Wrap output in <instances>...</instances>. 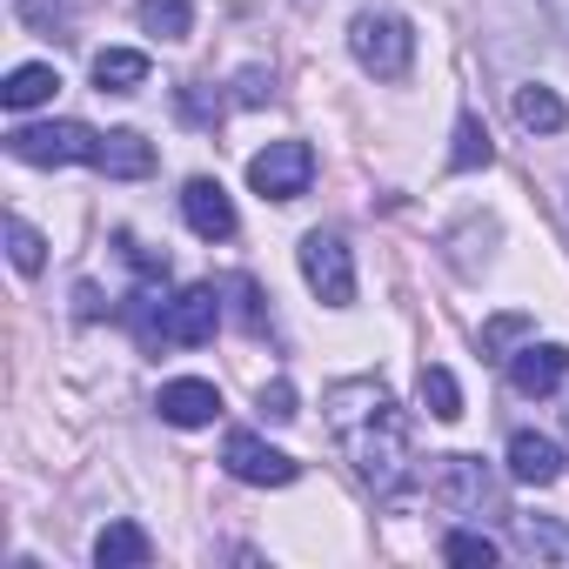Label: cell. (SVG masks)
<instances>
[{
    "mask_svg": "<svg viewBox=\"0 0 569 569\" xmlns=\"http://www.w3.org/2000/svg\"><path fill=\"white\" fill-rule=\"evenodd\" d=\"M329 429H336V442L349 449L356 476H362L376 496H396V489L416 476L409 416L396 409V396H389L376 376H356V382H336V389H329Z\"/></svg>",
    "mask_w": 569,
    "mask_h": 569,
    "instance_id": "obj_1",
    "label": "cell"
},
{
    "mask_svg": "<svg viewBox=\"0 0 569 569\" xmlns=\"http://www.w3.org/2000/svg\"><path fill=\"white\" fill-rule=\"evenodd\" d=\"M349 54L376 74V81H402L409 74V61H416V34H409V21L402 14H356V28H349Z\"/></svg>",
    "mask_w": 569,
    "mask_h": 569,
    "instance_id": "obj_2",
    "label": "cell"
},
{
    "mask_svg": "<svg viewBox=\"0 0 569 569\" xmlns=\"http://www.w3.org/2000/svg\"><path fill=\"white\" fill-rule=\"evenodd\" d=\"M8 154L28 161V168H68V161H88L101 154V134L88 121H34V128H14L8 134Z\"/></svg>",
    "mask_w": 569,
    "mask_h": 569,
    "instance_id": "obj_3",
    "label": "cell"
},
{
    "mask_svg": "<svg viewBox=\"0 0 569 569\" xmlns=\"http://www.w3.org/2000/svg\"><path fill=\"white\" fill-rule=\"evenodd\" d=\"M309 181H316V148L309 141H268L248 161V188L261 201H296V194H309Z\"/></svg>",
    "mask_w": 569,
    "mask_h": 569,
    "instance_id": "obj_4",
    "label": "cell"
},
{
    "mask_svg": "<svg viewBox=\"0 0 569 569\" xmlns=\"http://www.w3.org/2000/svg\"><path fill=\"white\" fill-rule=\"evenodd\" d=\"M429 496L456 516H496V476L482 469V456H442Z\"/></svg>",
    "mask_w": 569,
    "mask_h": 569,
    "instance_id": "obj_5",
    "label": "cell"
},
{
    "mask_svg": "<svg viewBox=\"0 0 569 569\" xmlns=\"http://www.w3.org/2000/svg\"><path fill=\"white\" fill-rule=\"evenodd\" d=\"M214 329H221V289H214V281H194V289L168 296V309H161V342L201 349V342H214Z\"/></svg>",
    "mask_w": 569,
    "mask_h": 569,
    "instance_id": "obj_6",
    "label": "cell"
},
{
    "mask_svg": "<svg viewBox=\"0 0 569 569\" xmlns=\"http://www.w3.org/2000/svg\"><path fill=\"white\" fill-rule=\"evenodd\" d=\"M302 274H309V289L329 302V309H349L356 302V261H349V241L342 234H309L302 241Z\"/></svg>",
    "mask_w": 569,
    "mask_h": 569,
    "instance_id": "obj_7",
    "label": "cell"
},
{
    "mask_svg": "<svg viewBox=\"0 0 569 569\" xmlns=\"http://www.w3.org/2000/svg\"><path fill=\"white\" fill-rule=\"evenodd\" d=\"M221 462H228V476H234V482H254V489H289V482L302 476V462H296V456L268 449V442H261V436H248V429H234V436L221 442Z\"/></svg>",
    "mask_w": 569,
    "mask_h": 569,
    "instance_id": "obj_8",
    "label": "cell"
},
{
    "mask_svg": "<svg viewBox=\"0 0 569 569\" xmlns=\"http://www.w3.org/2000/svg\"><path fill=\"white\" fill-rule=\"evenodd\" d=\"M181 214H188V228H194L201 241H228V234H234V201H228V188L208 181V174H194V181L181 188Z\"/></svg>",
    "mask_w": 569,
    "mask_h": 569,
    "instance_id": "obj_9",
    "label": "cell"
},
{
    "mask_svg": "<svg viewBox=\"0 0 569 569\" xmlns=\"http://www.w3.org/2000/svg\"><path fill=\"white\" fill-rule=\"evenodd\" d=\"M562 376H569V349H562V342H529V349L509 356V382H516V396H556Z\"/></svg>",
    "mask_w": 569,
    "mask_h": 569,
    "instance_id": "obj_10",
    "label": "cell"
},
{
    "mask_svg": "<svg viewBox=\"0 0 569 569\" xmlns=\"http://www.w3.org/2000/svg\"><path fill=\"white\" fill-rule=\"evenodd\" d=\"M154 409H161V422H174V429H201V422L221 416V389L201 382V376H181V382H161Z\"/></svg>",
    "mask_w": 569,
    "mask_h": 569,
    "instance_id": "obj_11",
    "label": "cell"
},
{
    "mask_svg": "<svg viewBox=\"0 0 569 569\" xmlns=\"http://www.w3.org/2000/svg\"><path fill=\"white\" fill-rule=\"evenodd\" d=\"M509 476L529 482V489H549V482L562 476V449H556L549 436H536V429H516V436H509Z\"/></svg>",
    "mask_w": 569,
    "mask_h": 569,
    "instance_id": "obj_12",
    "label": "cell"
},
{
    "mask_svg": "<svg viewBox=\"0 0 569 569\" xmlns=\"http://www.w3.org/2000/svg\"><path fill=\"white\" fill-rule=\"evenodd\" d=\"M94 168L114 174V181H141V174H154V141H141L134 128H114V134H101Z\"/></svg>",
    "mask_w": 569,
    "mask_h": 569,
    "instance_id": "obj_13",
    "label": "cell"
},
{
    "mask_svg": "<svg viewBox=\"0 0 569 569\" xmlns=\"http://www.w3.org/2000/svg\"><path fill=\"white\" fill-rule=\"evenodd\" d=\"M148 556H154V542H148L141 522H108V529L94 536V562H101V569H141Z\"/></svg>",
    "mask_w": 569,
    "mask_h": 569,
    "instance_id": "obj_14",
    "label": "cell"
},
{
    "mask_svg": "<svg viewBox=\"0 0 569 569\" xmlns=\"http://www.w3.org/2000/svg\"><path fill=\"white\" fill-rule=\"evenodd\" d=\"M54 88H61V74H54L48 61H28V68H14V74H8V88H0V101H8L14 114H28V108L54 101Z\"/></svg>",
    "mask_w": 569,
    "mask_h": 569,
    "instance_id": "obj_15",
    "label": "cell"
},
{
    "mask_svg": "<svg viewBox=\"0 0 569 569\" xmlns=\"http://www.w3.org/2000/svg\"><path fill=\"white\" fill-rule=\"evenodd\" d=\"M94 81H101V94H134V88L148 81V54H134V48H101V54H94Z\"/></svg>",
    "mask_w": 569,
    "mask_h": 569,
    "instance_id": "obj_16",
    "label": "cell"
},
{
    "mask_svg": "<svg viewBox=\"0 0 569 569\" xmlns=\"http://www.w3.org/2000/svg\"><path fill=\"white\" fill-rule=\"evenodd\" d=\"M516 121H522L529 134H562V128H569V108H562L549 88L529 81V88H516Z\"/></svg>",
    "mask_w": 569,
    "mask_h": 569,
    "instance_id": "obj_17",
    "label": "cell"
},
{
    "mask_svg": "<svg viewBox=\"0 0 569 569\" xmlns=\"http://www.w3.org/2000/svg\"><path fill=\"white\" fill-rule=\"evenodd\" d=\"M141 28L154 41H188L194 34V8L188 0H141Z\"/></svg>",
    "mask_w": 569,
    "mask_h": 569,
    "instance_id": "obj_18",
    "label": "cell"
},
{
    "mask_svg": "<svg viewBox=\"0 0 569 569\" xmlns=\"http://www.w3.org/2000/svg\"><path fill=\"white\" fill-rule=\"evenodd\" d=\"M496 161V148H489V128L462 108V121H456V148H449V168L456 174H469V168H489Z\"/></svg>",
    "mask_w": 569,
    "mask_h": 569,
    "instance_id": "obj_19",
    "label": "cell"
},
{
    "mask_svg": "<svg viewBox=\"0 0 569 569\" xmlns=\"http://www.w3.org/2000/svg\"><path fill=\"white\" fill-rule=\"evenodd\" d=\"M509 536H516V549L522 556H569V536L556 529V522H536V516H509Z\"/></svg>",
    "mask_w": 569,
    "mask_h": 569,
    "instance_id": "obj_20",
    "label": "cell"
},
{
    "mask_svg": "<svg viewBox=\"0 0 569 569\" xmlns=\"http://www.w3.org/2000/svg\"><path fill=\"white\" fill-rule=\"evenodd\" d=\"M422 409H429L436 422H456V416H462V389H456V376L436 369V362L422 369Z\"/></svg>",
    "mask_w": 569,
    "mask_h": 569,
    "instance_id": "obj_21",
    "label": "cell"
},
{
    "mask_svg": "<svg viewBox=\"0 0 569 569\" xmlns=\"http://www.w3.org/2000/svg\"><path fill=\"white\" fill-rule=\"evenodd\" d=\"M8 254H14V268H21V274H41V261H48V241H41L28 221H8Z\"/></svg>",
    "mask_w": 569,
    "mask_h": 569,
    "instance_id": "obj_22",
    "label": "cell"
},
{
    "mask_svg": "<svg viewBox=\"0 0 569 569\" xmlns=\"http://www.w3.org/2000/svg\"><path fill=\"white\" fill-rule=\"evenodd\" d=\"M442 556H449V562H482V569H489V562L502 556V542H489L482 529H456V536L442 542Z\"/></svg>",
    "mask_w": 569,
    "mask_h": 569,
    "instance_id": "obj_23",
    "label": "cell"
},
{
    "mask_svg": "<svg viewBox=\"0 0 569 569\" xmlns=\"http://www.w3.org/2000/svg\"><path fill=\"white\" fill-rule=\"evenodd\" d=\"M296 416H302V409H296V382H281V376H274V382L261 389V422L281 429V422H296Z\"/></svg>",
    "mask_w": 569,
    "mask_h": 569,
    "instance_id": "obj_24",
    "label": "cell"
},
{
    "mask_svg": "<svg viewBox=\"0 0 569 569\" xmlns=\"http://www.w3.org/2000/svg\"><path fill=\"white\" fill-rule=\"evenodd\" d=\"M529 329H536L529 316H496V322L482 329V356H502V349H516V342H522Z\"/></svg>",
    "mask_w": 569,
    "mask_h": 569,
    "instance_id": "obj_25",
    "label": "cell"
},
{
    "mask_svg": "<svg viewBox=\"0 0 569 569\" xmlns=\"http://www.w3.org/2000/svg\"><path fill=\"white\" fill-rule=\"evenodd\" d=\"M21 21L41 28V34H54V28L68 21V0H21Z\"/></svg>",
    "mask_w": 569,
    "mask_h": 569,
    "instance_id": "obj_26",
    "label": "cell"
},
{
    "mask_svg": "<svg viewBox=\"0 0 569 569\" xmlns=\"http://www.w3.org/2000/svg\"><path fill=\"white\" fill-rule=\"evenodd\" d=\"M241 101H268V88H261V68H248V74H241Z\"/></svg>",
    "mask_w": 569,
    "mask_h": 569,
    "instance_id": "obj_27",
    "label": "cell"
},
{
    "mask_svg": "<svg viewBox=\"0 0 569 569\" xmlns=\"http://www.w3.org/2000/svg\"><path fill=\"white\" fill-rule=\"evenodd\" d=\"M74 302H81V316H88V322H94V316H101V296H94V289H88V281H81V289H74Z\"/></svg>",
    "mask_w": 569,
    "mask_h": 569,
    "instance_id": "obj_28",
    "label": "cell"
},
{
    "mask_svg": "<svg viewBox=\"0 0 569 569\" xmlns=\"http://www.w3.org/2000/svg\"><path fill=\"white\" fill-rule=\"evenodd\" d=\"M549 14H556V21H562V28H569V0H549Z\"/></svg>",
    "mask_w": 569,
    "mask_h": 569,
    "instance_id": "obj_29",
    "label": "cell"
}]
</instances>
